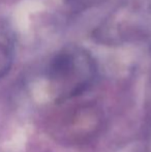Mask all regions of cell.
Segmentation results:
<instances>
[{"instance_id": "7a4b0ae2", "label": "cell", "mask_w": 151, "mask_h": 152, "mask_svg": "<svg viewBox=\"0 0 151 152\" xmlns=\"http://www.w3.org/2000/svg\"><path fill=\"white\" fill-rule=\"evenodd\" d=\"M103 123V115L97 106L92 104L65 107L57 115L55 134L59 140L69 143H83L92 138Z\"/></svg>"}, {"instance_id": "6da1fadb", "label": "cell", "mask_w": 151, "mask_h": 152, "mask_svg": "<svg viewBox=\"0 0 151 152\" xmlns=\"http://www.w3.org/2000/svg\"><path fill=\"white\" fill-rule=\"evenodd\" d=\"M93 77V66L85 55L64 53L54 61L51 79L56 87L57 102H65L86 90Z\"/></svg>"}]
</instances>
